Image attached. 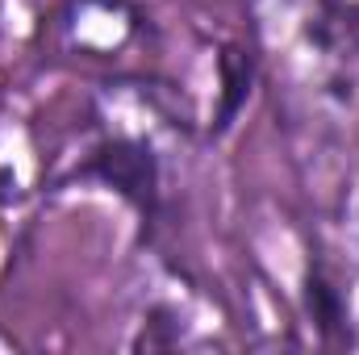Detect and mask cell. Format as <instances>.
I'll return each mask as SVG.
<instances>
[{"mask_svg":"<svg viewBox=\"0 0 359 355\" xmlns=\"http://www.w3.org/2000/svg\"><path fill=\"white\" fill-rule=\"evenodd\" d=\"M96 172L113 188H121L126 196H134L138 205H147L155 196V163H151V151H142V147H113V151H104L96 159Z\"/></svg>","mask_w":359,"mask_h":355,"instance_id":"obj_1","label":"cell"},{"mask_svg":"<svg viewBox=\"0 0 359 355\" xmlns=\"http://www.w3.org/2000/svg\"><path fill=\"white\" fill-rule=\"evenodd\" d=\"M222 80H226V100H222V117H217V130H226L238 113V105L247 100V84H251V63L238 55V51H226L222 55Z\"/></svg>","mask_w":359,"mask_h":355,"instance_id":"obj_2","label":"cell"},{"mask_svg":"<svg viewBox=\"0 0 359 355\" xmlns=\"http://www.w3.org/2000/svg\"><path fill=\"white\" fill-rule=\"evenodd\" d=\"M309 309H313V318H318V326H322L326 335H330L334 326H343V322H347V309H343L339 293H334L318 272L309 276Z\"/></svg>","mask_w":359,"mask_h":355,"instance_id":"obj_3","label":"cell"}]
</instances>
